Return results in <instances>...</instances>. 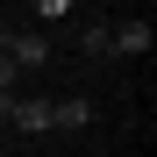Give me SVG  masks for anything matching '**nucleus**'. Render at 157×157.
<instances>
[{
    "label": "nucleus",
    "instance_id": "0eeeda50",
    "mask_svg": "<svg viewBox=\"0 0 157 157\" xmlns=\"http://www.w3.org/2000/svg\"><path fill=\"white\" fill-rule=\"evenodd\" d=\"M7 114H14V93H7V86H0V121H7Z\"/></svg>",
    "mask_w": 157,
    "mask_h": 157
},
{
    "label": "nucleus",
    "instance_id": "f03ea898",
    "mask_svg": "<svg viewBox=\"0 0 157 157\" xmlns=\"http://www.w3.org/2000/svg\"><path fill=\"white\" fill-rule=\"evenodd\" d=\"M21 136H43L50 128V100H36V93H14V114H7Z\"/></svg>",
    "mask_w": 157,
    "mask_h": 157
},
{
    "label": "nucleus",
    "instance_id": "f257e3e1",
    "mask_svg": "<svg viewBox=\"0 0 157 157\" xmlns=\"http://www.w3.org/2000/svg\"><path fill=\"white\" fill-rule=\"evenodd\" d=\"M0 43H7L14 71H36V64H50V36H43V29H0Z\"/></svg>",
    "mask_w": 157,
    "mask_h": 157
},
{
    "label": "nucleus",
    "instance_id": "423d86ee",
    "mask_svg": "<svg viewBox=\"0 0 157 157\" xmlns=\"http://www.w3.org/2000/svg\"><path fill=\"white\" fill-rule=\"evenodd\" d=\"M0 86H7V93H21V71H14V57H7V43H0Z\"/></svg>",
    "mask_w": 157,
    "mask_h": 157
},
{
    "label": "nucleus",
    "instance_id": "20e7f679",
    "mask_svg": "<svg viewBox=\"0 0 157 157\" xmlns=\"http://www.w3.org/2000/svg\"><path fill=\"white\" fill-rule=\"evenodd\" d=\"M78 50H86V57H107V21H86V29H78Z\"/></svg>",
    "mask_w": 157,
    "mask_h": 157
},
{
    "label": "nucleus",
    "instance_id": "39448f33",
    "mask_svg": "<svg viewBox=\"0 0 157 157\" xmlns=\"http://www.w3.org/2000/svg\"><path fill=\"white\" fill-rule=\"evenodd\" d=\"M71 14V0H36V21H43V29H50V21H64Z\"/></svg>",
    "mask_w": 157,
    "mask_h": 157
},
{
    "label": "nucleus",
    "instance_id": "7ed1b4c3",
    "mask_svg": "<svg viewBox=\"0 0 157 157\" xmlns=\"http://www.w3.org/2000/svg\"><path fill=\"white\" fill-rule=\"evenodd\" d=\"M50 128H93V100H86V93L50 100Z\"/></svg>",
    "mask_w": 157,
    "mask_h": 157
}]
</instances>
